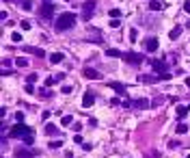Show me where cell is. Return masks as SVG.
<instances>
[{
	"mask_svg": "<svg viewBox=\"0 0 190 158\" xmlns=\"http://www.w3.org/2000/svg\"><path fill=\"white\" fill-rule=\"evenodd\" d=\"M73 24H76V15L73 13H63V15H59L56 17V22H54V26H56V30H69V28H73Z\"/></svg>",
	"mask_w": 190,
	"mask_h": 158,
	"instance_id": "6da1fadb",
	"label": "cell"
},
{
	"mask_svg": "<svg viewBox=\"0 0 190 158\" xmlns=\"http://www.w3.org/2000/svg\"><path fill=\"white\" fill-rule=\"evenodd\" d=\"M30 132H33V130H30L28 126H26L24 121H22V124H15L13 128H11V132H9V134H11L13 139H24L26 134H30Z\"/></svg>",
	"mask_w": 190,
	"mask_h": 158,
	"instance_id": "7a4b0ae2",
	"label": "cell"
},
{
	"mask_svg": "<svg viewBox=\"0 0 190 158\" xmlns=\"http://www.w3.org/2000/svg\"><path fill=\"white\" fill-rule=\"evenodd\" d=\"M121 59H123V61H127L130 65H141L143 61H145V56L138 54V52H123Z\"/></svg>",
	"mask_w": 190,
	"mask_h": 158,
	"instance_id": "3957f363",
	"label": "cell"
},
{
	"mask_svg": "<svg viewBox=\"0 0 190 158\" xmlns=\"http://www.w3.org/2000/svg\"><path fill=\"white\" fill-rule=\"evenodd\" d=\"M39 17H41V20H45V22H48V20H52V17H54V7L45 2V5L39 9Z\"/></svg>",
	"mask_w": 190,
	"mask_h": 158,
	"instance_id": "277c9868",
	"label": "cell"
},
{
	"mask_svg": "<svg viewBox=\"0 0 190 158\" xmlns=\"http://www.w3.org/2000/svg\"><path fill=\"white\" fill-rule=\"evenodd\" d=\"M158 46H160V44H158L156 37H147V39H145V50H147V52H156Z\"/></svg>",
	"mask_w": 190,
	"mask_h": 158,
	"instance_id": "5b68a950",
	"label": "cell"
},
{
	"mask_svg": "<svg viewBox=\"0 0 190 158\" xmlns=\"http://www.w3.org/2000/svg\"><path fill=\"white\" fill-rule=\"evenodd\" d=\"M37 156V149H15V158H33Z\"/></svg>",
	"mask_w": 190,
	"mask_h": 158,
	"instance_id": "8992f818",
	"label": "cell"
},
{
	"mask_svg": "<svg viewBox=\"0 0 190 158\" xmlns=\"http://www.w3.org/2000/svg\"><path fill=\"white\" fill-rule=\"evenodd\" d=\"M82 74H84V78H91V80H97L99 78V72H97V69H93V67H84Z\"/></svg>",
	"mask_w": 190,
	"mask_h": 158,
	"instance_id": "52a82bcc",
	"label": "cell"
},
{
	"mask_svg": "<svg viewBox=\"0 0 190 158\" xmlns=\"http://www.w3.org/2000/svg\"><path fill=\"white\" fill-rule=\"evenodd\" d=\"M188 106H184V104H177V108H175V113H177V119H179V121H181V119H186V115H188Z\"/></svg>",
	"mask_w": 190,
	"mask_h": 158,
	"instance_id": "ba28073f",
	"label": "cell"
},
{
	"mask_svg": "<svg viewBox=\"0 0 190 158\" xmlns=\"http://www.w3.org/2000/svg\"><path fill=\"white\" fill-rule=\"evenodd\" d=\"M181 30H184V28H181V26H175V28H173V30H171V33H169V39H171V41L179 39V37H181Z\"/></svg>",
	"mask_w": 190,
	"mask_h": 158,
	"instance_id": "9c48e42d",
	"label": "cell"
},
{
	"mask_svg": "<svg viewBox=\"0 0 190 158\" xmlns=\"http://www.w3.org/2000/svg\"><path fill=\"white\" fill-rule=\"evenodd\" d=\"M138 80H143V82H147V84H151V82H162L158 74H153V76H141Z\"/></svg>",
	"mask_w": 190,
	"mask_h": 158,
	"instance_id": "30bf717a",
	"label": "cell"
},
{
	"mask_svg": "<svg viewBox=\"0 0 190 158\" xmlns=\"http://www.w3.org/2000/svg\"><path fill=\"white\" fill-rule=\"evenodd\" d=\"M149 106V100H145V98H138V100H134V108H147Z\"/></svg>",
	"mask_w": 190,
	"mask_h": 158,
	"instance_id": "8fae6325",
	"label": "cell"
},
{
	"mask_svg": "<svg viewBox=\"0 0 190 158\" xmlns=\"http://www.w3.org/2000/svg\"><path fill=\"white\" fill-rule=\"evenodd\" d=\"M93 102H95V100H93V93H84V98H82V106L84 108L93 106Z\"/></svg>",
	"mask_w": 190,
	"mask_h": 158,
	"instance_id": "7c38bea8",
	"label": "cell"
},
{
	"mask_svg": "<svg viewBox=\"0 0 190 158\" xmlns=\"http://www.w3.org/2000/svg\"><path fill=\"white\" fill-rule=\"evenodd\" d=\"M26 52H28V54H35V56H45L43 50H39V48H30V46H26Z\"/></svg>",
	"mask_w": 190,
	"mask_h": 158,
	"instance_id": "4fadbf2b",
	"label": "cell"
},
{
	"mask_svg": "<svg viewBox=\"0 0 190 158\" xmlns=\"http://www.w3.org/2000/svg\"><path fill=\"white\" fill-rule=\"evenodd\" d=\"M45 134H48V137H56V134H59L56 126H54V124H48V126H45Z\"/></svg>",
	"mask_w": 190,
	"mask_h": 158,
	"instance_id": "5bb4252c",
	"label": "cell"
},
{
	"mask_svg": "<svg viewBox=\"0 0 190 158\" xmlns=\"http://www.w3.org/2000/svg\"><path fill=\"white\" fill-rule=\"evenodd\" d=\"M65 56H63V52H54V54H50V63H61Z\"/></svg>",
	"mask_w": 190,
	"mask_h": 158,
	"instance_id": "9a60e30c",
	"label": "cell"
},
{
	"mask_svg": "<svg viewBox=\"0 0 190 158\" xmlns=\"http://www.w3.org/2000/svg\"><path fill=\"white\" fill-rule=\"evenodd\" d=\"M93 9H95V0H87L82 5V11H87V13H91Z\"/></svg>",
	"mask_w": 190,
	"mask_h": 158,
	"instance_id": "2e32d148",
	"label": "cell"
},
{
	"mask_svg": "<svg viewBox=\"0 0 190 158\" xmlns=\"http://www.w3.org/2000/svg\"><path fill=\"white\" fill-rule=\"evenodd\" d=\"M175 132H177V134H186V132H188V124L179 121V124H177V128H175Z\"/></svg>",
	"mask_w": 190,
	"mask_h": 158,
	"instance_id": "e0dca14e",
	"label": "cell"
},
{
	"mask_svg": "<svg viewBox=\"0 0 190 158\" xmlns=\"http://www.w3.org/2000/svg\"><path fill=\"white\" fill-rule=\"evenodd\" d=\"M149 9L151 11H160L162 9V2H160V0H151V2H149Z\"/></svg>",
	"mask_w": 190,
	"mask_h": 158,
	"instance_id": "ac0fdd59",
	"label": "cell"
},
{
	"mask_svg": "<svg viewBox=\"0 0 190 158\" xmlns=\"http://www.w3.org/2000/svg\"><path fill=\"white\" fill-rule=\"evenodd\" d=\"M123 52H119V50H115V48H108L106 50V56H110V59H115V56H121Z\"/></svg>",
	"mask_w": 190,
	"mask_h": 158,
	"instance_id": "d6986e66",
	"label": "cell"
},
{
	"mask_svg": "<svg viewBox=\"0 0 190 158\" xmlns=\"http://www.w3.org/2000/svg\"><path fill=\"white\" fill-rule=\"evenodd\" d=\"M61 124H63V126H71V124H73V117H71V115H63Z\"/></svg>",
	"mask_w": 190,
	"mask_h": 158,
	"instance_id": "ffe728a7",
	"label": "cell"
},
{
	"mask_svg": "<svg viewBox=\"0 0 190 158\" xmlns=\"http://www.w3.org/2000/svg\"><path fill=\"white\" fill-rule=\"evenodd\" d=\"M22 141H24L26 145H33V143H35V134H33V132H30V134H26V137L22 139Z\"/></svg>",
	"mask_w": 190,
	"mask_h": 158,
	"instance_id": "44dd1931",
	"label": "cell"
},
{
	"mask_svg": "<svg viewBox=\"0 0 190 158\" xmlns=\"http://www.w3.org/2000/svg\"><path fill=\"white\" fill-rule=\"evenodd\" d=\"M110 87H112L115 91H119V93H123V89H125V87H123L121 82H110Z\"/></svg>",
	"mask_w": 190,
	"mask_h": 158,
	"instance_id": "7402d4cb",
	"label": "cell"
},
{
	"mask_svg": "<svg viewBox=\"0 0 190 158\" xmlns=\"http://www.w3.org/2000/svg\"><path fill=\"white\" fill-rule=\"evenodd\" d=\"M20 28H22V30H30V22H28V20H22V22H20Z\"/></svg>",
	"mask_w": 190,
	"mask_h": 158,
	"instance_id": "603a6c76",
	"label": "cell"
},
{
	"mask_svg": "<svg viewBox=\"0 0 190 158\" xmlns=\"http://www.w3.org/2000/svg\"><path fill=\"white\" fill-rule=\"evenodd\" d=\"M110 17H112V20L121 17V11H119V9H110Z\"/></svg>",
	"mask_w": 190,
	"mask_h": 158,
	"instance_id": "cb8c5ba5",
	"label": "cell"
},
{
	"mask_svg": "<svg viewBox=\"0 0 190 158\" xmlns=\"http://www.w3.org/2000/svg\"><path fill=\"white\" fill-rule=\"evenodd\" d=\"M56 82H59V80L52 78V76H48V78H45V87H52V84H56Z\"/></svg>",
	"mask_w": 190,
	"mask_h": 158,
	"instance_id": "d4e9b609",
	"label": "cell"
},
{
	"mask_svg": "<svg viewBox=\"0 0 190 158\" xmlns=\"http://www.w3.org/2000/svg\"><path fill=\"white\" fill-rule=\"evenodd\" d=\"M136 37H138V30L136 28H130V41H136Z\"/></svg>",
	"mask_w": 190,
	"mask_h": 158,
	"instance_id": "484cf974",
	"label": "cell"
},
{
	"mask_svg": "<svg viewBox=\"0 0 190 158\" xmlns=\"http://www.w3.org/2000/svg\"><path fill=\"white\" fill-rule=\"evenodd\" d=\"M15 63H17V67H26V65H28V61L20 56V59H15Z\"/></svg>",
	"mask_w": 190,
	"mask_h": 158,
	"instance_id": "4316f807",
	"label": "cell"
},
{
	"mask_svg": "<svg viewBox=\"0 0 190 158\" xmlns=\"http://www.w3.org/2000/svg\"><path fill=\"white\" fill-rule=\"evenodd\" d=\"M11 39H13L15 44H20V41H22V35L20 33H13V35H11Z\"/></svg>",
	"mask_w": 190,
	"mask_h": 158,
	"instance_id": "83f0119b",
	"label": "cell"
},
{
	"mask_svg": "<svg viewBox=\"0 0 190 158\" xmlns=\"http://www.w3.org/2000/svg\"><path fill=\"white\" fill-rule=\"evenodd\" d=\"M22 7H24L26 11H30V9H33V2H30V0H24V2H22Z\"/></svg>",
	"mask_w": 190,
	"mask_h": 158,
	"instance_id": "f1b7e54d",
	"label": "cell"
},
{
	"mask_svg": "<svg viewBox=\"0 0 190 158\" xmlns=\"http://www.w3.org/2000/svg\"><path fill=\"white\" fill-rule=\"evenodd\" d=\"M39 95H41V98H52V91H45V89H41V91H39Z\"/></svg>",
	"mask_w": 190,
	"mask_h": 158,
	"instance_id": "f546056e",
	"label": "cell"
},
{
	"mask_svg": "<svg viewBox=\"0 0 190 158\" xmlns=\"http://www.w3.org/2000/svg\"><path fill=\"white\" fill-rule=\"evenodd\" d=\"M26 80H28V84H33L35 80H37V74H35V72H33V74H28V78H26Z\"/></svg>",
	"mask_w": 190,
	"mask_h": 158,
	"instance_id": "4dcf8cb0",
	"label": "cell"
},
{
	"mask_svg": "<svg viewBox=\"0 0 190 158\" xmlns=\"http://www.w3.org/2000/svg\"><path fill=\"white\" fill-rule=\"evenodd\" d=\"M61 145H63L61 141H52V143H50V147H52V149H56V147H61Z\"/></svg>",
	"mask_w": 190,
	"mask_h": 158,
	"instance_id": "1f68e13d",
	"label": "cell"
},
{
	"mask_svg": "<svg viewBox=\"0 0 190 158\" xmlns=\"http://www.w3.org/2000/svg\"><path fill=\"white\" fill-rule=\"evenodd\" d=\"M184 11L190 15V0H186V2H184Z\"/></svg>",
	"mask_w": 190,
	"mask_h": 158,
	"instance_id": "d6a6232c",
	"label": "cell"
},
{
	"mask_svg": "<svg viewBox=\"0 0 190 158\" xmlns=\"http://www.w3.org/2000/svg\"><path fill=\"white\" fill-rule=\"evenodd\" d=\"M15 119H17V124H22V119H24V113H15Z\"/></svg>",
	"mask_w": 190,
	"mask_h": 158,
	"instance_id": "836d02e7",
	"label": "cell"
},
{
	"mask_svg": "<svg viewBox=\"0 0 190 158\" xmlns=\"http://www.w3.org/2000/svg\"><path fill=\"white\" fill-rule=\"evenodd\" d=\"M71 91H73V87H69V84H65V87H63V93H71Z\"/></svg>",
	"mask_w": 190,
	"mask_h": 158,
	"instance_id": "e575fe53",
	"label": "cell"
},
{
	"mask_svg": "<svg viewBox=\"0 0 190 158\" xmlns=\"http://www.w3.org/2000/svg\"><path fill=\"white\" fill-rule=\"evenodd\" d=\"M110 28H119V20H112L110 22Z\"/></svg>",
	"mask_w": 190,
	"mask_h": 158,
	"instance_id": "d590c367",
	"label": "cell"
},
{
	"mask_svg": "<svg viewBox=\"0 0 190 158\" xmlns=\"http://www.w3.org/2000/svg\"><path fill=\"white\" fill-rule=\"evenodd\" d=\"M184 82H186V87H188V89H190V76H188V78L184 80Z\"/></svg>",
	"mask_w": 190,
	"mask_h": 158,
	"instance_id": "8d00e7d4",
	"label": "cell"
},
{
	"mask_svg": "<svg viewBox=\"0 0 190 158\" xmlns=\"http://www.w3.org/2000/svg\"><path fill=\"white\" fill-rule=\"evenodd\" d=\"M5 2H24V0H5Z\"/></svg>",
	"mask_w": 190,
	"mask_h": 158,
	"instance_id": "74e56055",
	"label": "cell"
},
{
	"mask_svg": "<svg viewBox=\"0 0 190 158\" xmlns=\"http://www.w3.org/2000/svg\"><path fill=\"white\" fill-rule=\"evenodd\" d=\"M188 158H190V156H188Z\"/></svg>",
	"mask_w": 190,
	"mask_h": 158,
	"instance_id": "f35d334b",
	"label": "cell"
}]
</instances>
